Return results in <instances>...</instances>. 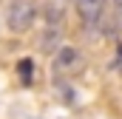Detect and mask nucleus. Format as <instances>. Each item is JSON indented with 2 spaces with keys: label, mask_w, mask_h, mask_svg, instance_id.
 Segmentation results:
<instances>
[{
  "label": "nucleus",
  "mask_w": 122,
  "mask_h": 119,
  "mask_svg": "<svg viewBox=\"0 0 122 119\" xmlns=\"http://www.w3.org/2000/svg\"><path fill=\"white\" fill-rule=\"evenodd\" d=\"M34 17H37L34 0H11L6 9V26H9V31H17V34L29 31Z\"/></svg>",
  "instance_id": "obj_1"
},
{
  "label": "nucleus",
  "mask_w": 122,
  "mask_h": 119,
  "mask_svg": "<svg viewBox=\"0 0 122 119\" xmlns=\"http://www.w3.org/2000/svg\"><path fill=\"white\" fill-rule=\"evenodd\" d=\"M31 68H34L31 60H23V62H20V74H23V82H26V85L31 82Z\"/></svg>",
  "instance_id": "obj_4"
},
{
  "label": "nucleus",
  "mask_w": 122,
  "mask_h": 119,
  "mask_svg": "<svg viewBox=\"0 0 122 119\" xmlns=\"http://www.w3.org/2000/svg\"><path fill=\"white\" fill-rule=\"evenodd\" d=\"M102 9H105V0H77V14L82 23H97L102 17Z\"/></svg>",
  "instance_id": "obj_3"
},
{
  "label": "nucleus",
  "mask_w": 122,
  "mask_h": 119,
  "mask_svg": "<svg viewBox=\"0 0 122 119\" xmlns=\"http://www.w3.org/2000/svg\"><path fill=\"white\" fill-rule=\"evenodd\" d=\"M82 68V54L71 45H65L57 51L54 57V77H74L77 71Z\"/></svg>",
  "instance_id": "obj_2"
}]
</instances>
